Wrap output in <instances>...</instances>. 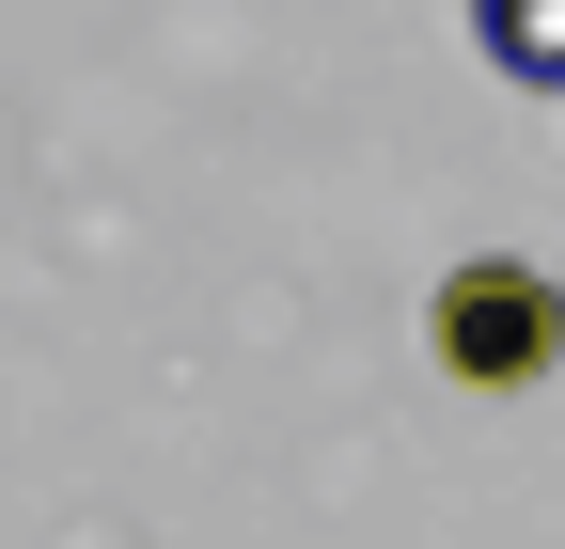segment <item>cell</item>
Here are the masks:
<instances>
[{"label": "cell", "mask_w": 565, "mask_h": 549, "mask_svg": "<svg viewBox=\"0 0 565 549\" xmlns=\"http://www.w3.org/2000/svg\"><path fill=\"white\" fill-rule=\"evenodd\" d=\"M424 330H440V362L471 392H519L565 362V283H534V251H456L440 299H424Z\"/></svg>", "instance_id": "1"}]
</instances>
